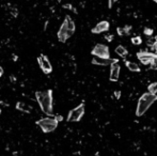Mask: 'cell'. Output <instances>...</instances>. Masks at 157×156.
<instances>
[{
    "mask_svg": "<svg viewBox=\"0 0 157 156\" xmlns=\"http://www.w3.org/2000/svg\"><path fill=\"white\" fill-rule=\"evenodd\" d=\"M72 35H73V33L69 30V28H67L66 26V23L63 22V24L60 27L59 31H58V38H59V41L62 42V43H64V42H66L67 38Z\"/></svg>",
    "mask_w": 157,
    "mask_h": 156,
    "instance_id": "obj_6",
    "label": "cell"
},
{
    "mask_svg": "<svg viewBox=\"0 0 157 156\" xmlns=\"http://www.w3.org/2000/svg\"><path fill=\"white\" fill-rule=\"evenodd\" d=\"M93 56L100 58H110L109 54V48L108 46L104 45V44H96L95 47L93 48L92 51H91Z\"/></svg>",
    "mask_w": 157,
    "mask_h": 156,
    "instance_id": "obj_5",
    "label": "cell"
},
{
    "mask_svg": "<svg viewBox=\"0 0 157 156\" xmlns=\"http://www.w3.org/2000/svg\"><path fill=\"white\" fill-rule=\"evenodd\" d=\"M111 69H110V77L109 79L111 81H117L119 79V76H120V70H121V67H120V64L117 62H113L111 63Z\"/></svg>",
    "mask_w": 157,
    "mask_h": 156,
    "instance_id": "obj_8",
    "label": "cell"
},
{
    "mask_svg": "<svg viewBox=\"0 0 157 156\" xmlns=\"http://www.w3.org/2000/svg\"><path fill=\"white\" fill-rule=\"evenodd\" d=\"M83 113H85V105L81 104L76 108L72 109L69 113V117H67V121L69 122H78L80 121V119L82 118Z\"/></svg>",
    "mask_w": 157,
    "mask_h": 156,
    "instance_id": "obj_4",
    "label": "cell"
},
{
    "mask_svg": "<svg viewBox=\"0 0 157 156\" xmlns=\"http://www.w3.org/2000/svg\"><path fill=\"white\" fill-rule=\"evenodd\" d=\"M125 64H126L127 69H128L131 72H136V73L140 72V66H139L137 63L131 62V61H126V62H125Z\"/></svg>",
    "mask_w": 157,
    "mask_h": 156,
    "instance_id": "obj_12",
    "label": "cell"
},
{
    "mask_svg": "<svg viewBox=\"0 0 157 156\" xmlns=\"http://www.w3.org/2000/svg\"><path fill=\"white\" fill-rule=\"evenodd\" d=\"M109 23L106 22V20H103V22L98 23L94 28L92 29V33H102V32L108 31L109 30Z\"/></svg>",
    "mask_w": 157,
    "mask_h": 156,
    "instance_id": "obj_11",
    "label": "cell"
},
{
    "mask_svg": "<svg viewBox=\"0 0 157 156\" xmlns=\"http://www.w3.org/2000/svg\"><path fill=\"white\" fill-rule=\"evenodd\" d=\"M38 125L44 133H51L57 128L58 120L54 118H44L38 121Z\"/></svg>",
    "mask_w": 157,
    "mask_h": 156,
    "instance_id": "obj_3",
    "label": "cell"
},
{
    "mask_svg": "<svg viewBox=\"0 0 157 156\" xmlns=\"http://www.w3.org/2000/svg\"><path fill=\"white\" fill-rule=\"evenodd\" d=\"M115 54L117 55H119L120 57L124 58V57H126L127 56V50H126V48L123 47V46H118L117 48H115Z\"/></svg>",
    "mask_w": 157,
    "mask_h": 156,
    "instance_id": "obj_14",
    "label": "cell"
},
{
    "mask_svg": "<svg viewBox=\"0 0 157 156\" xmlns=\"http://www.w3.org/2000/svg\"><path fill=\"white\" fill-rule=\"evenodd\" d=\"M129 30H131V27H124V28H118V33L119 35H125V34L129 33Z\"/></svg>",
    "mask_w": 157,
    "mask_h": 156,
    "instance_id": "obj_16",
    "label": "cell"
},
{
    "mask_svg": "<svg viewBox=\"0 0 157 156\" xmlns=\"http://www.w3.org/2000/svg\"><path fill=\"white\" fill-rule=\"evenodd\" d=\"M113 1H114V2H117V1H118V0H113Z\"/></svg>",
    "mask_w": 157,
    "mask_h": 156,
    "instance_id": "obj_27",
    "label": "cell"
},
{
    "mask_svg": "<svg viewBox=\"0 0 157 156\" xmlns=\"http://www.w3.org/2000/svg\"><path fill=\"white\" fill-rule=\"evenodd\" d=\"M117 59H110V58H100L95 57L92 59V63L96 65H103V66H106V65H109L113 62H117Z\"/></svg>",
    "mask_w": 157,
    "mask_h": 156,
    "instance_id": "obj_9",
    "label": "cell"
},
{
    "mask_svg": "<svg viewBox=\"0 0 157 156\" xmlns=\"http://www.w3.org/2000/svg\"><path fill=\"white\" fill-rule=\"evenodd\" d=\"M157 101L156 94H152L150 92L144 93L138 101V106H137V110H136V115L137 117H141L144 115L148 109L150 108V106L153 105L155 102Z\"/></svg>",
    "mask_w": 157,
    "mask_h": 156,
    "instance_id": "obj_2",
    "label": "cell"
},
{
    "mask_svg": "<svg viewBox=\"0 0 157 156\" xmlns=\"http://www.w3.org/2000/svg\"><path fill=\"white\" fill-rule=\"evenodd\" d=\"M16 108L20 109V110H23V111H26V112H30L31 111L30 107H29L28 105H26V104H24V103H17Z\"/></svg>",
    "mask_w": 157,
    "mask_h": 156,
    "instance_id": "obj_15",
    "label": "cell"
},
{
    "mask_svg": "<svg viewBox=\"0 0 157 156\" xmlns=\"http://www.w3.org/2000/svg\"><path fill=\"white\" fill-rule=\"evenodd\" d=\"M94 156H100V154L97 153V154H95V155H94Z\"/></svg>",
    "mask_w": 157,
    "mask_h": 156,
    "instance_id": "obj_24",
    "label": "cell"
},
{
    "mask_svg": "<svg viewBox=\"0 0 157 156\" xmlns=\"http://www.w3.org/2000/svg\"><path fill=\"white\" fill-rule=\"evenodd\" d=\"M144 34L145 35H148V36H151L153 34V30L150 28H145L144 29Z\"/></svg>",
    "mask_w": 157,
    "mask_h": 156,
    "instance_id": "obj_19",
    "label": "cell"
},
{
    "mask_svg": "<svg viewBox=\"0 0 157 156\" xmlns=\"http://www.w3.org/2000/svg\"><path fill=\"white\" fill-rule=\"evenodd\" d=\"M0 113H1V109H0Z\"/></svg>",
    "mask_w": 157,
    "mask_h": 156,
    "instance_id": "obj_28",
    "label": "cell"
},
{
    "mask_svg": "<svg viewBox=\"0 0 157 156\" xmlns=\"http://www.w3.org/2000/svg\"><path fill=\"white\" fill-rule=\"evenodd\" d=\"M36 99L44 113L48 115H52V92L51 90L36 92Z\"/></svg>",
    "mask_w": 157,
    "mask_h": 156,
    "instance_id": "obj_1",
    "label": "cell"
},
{
    "mask_svg": "<svg viewBox=\"0 0 157 156\" xmlns=\"http://www.w3.org/2000/svg\"><path fill=\"white\" fill-rule=\"evenodd\" d=\"M131 43L134 45H140L142 43V38L140 36H135V38H131Z\"/></svg>",
    "mask_w": 157,
    "mask_h": 156,
    "instance_id": "obj_18",
    "label": "cell"
},
{
    "mask_svg": "<svg viewBox=\"0 0 157 156\" xmlns=\"http://www.w3.org/2000/svg\"><path fill=\"white\" fill-rule=\"evenodd\" d=\"M38 64H40L41 69L43 70L44 73L48 74V73L51 72V70H52L51 64H50L49 60H48V58L46 57V56H44V55L40 56L38 59Z\"/></svg>",
    "mask_w": 157,
    "mask_h": 156,
    "instance_id": "obj_7",
    "label": "cell"
},
{
    "mask_svg": "<svg viewBox=\"0 0 157 156\" xmlns=\"http://www.w3.org/2000/svg\"><path fill=\"white\" fill-rule=\"evenodd\" d=\"M153 1H154V2H156V3H157V0H153Z\"/></svg>",
    "mask_w": 157,
    "mask_h": 156,
    "instance_id": "obj_25",
    "label": "cell"
},
{
    "mask_svg": "<svg viewBox=\"0 0 157 156\" xmlns=\"http://www.w3.org/2000/svg\"><path fill=\"white\" fill-rule=\"evenodd\" d=\"M155 56L156 55H154V54L152 53H146V51H144V53L138 54V59L143 64H151Z\"/></svg>",
    "mask_w": 157,
    "mask_h": 156,
    "instance_id": "obj_10",
    "label": "cell"
},
{
    "mask_svg": "<svg viewBox=\"0 0 157 156\" xmlns=\"http://www.w3.org/2000/svg\"><path fill=\"white\" fill-rule=\"evenodd\" d=\"M106 40H107V41H112V40H113V35H107L106 36Z\"/></svg>",
    "mask_w": 157,
    "mask_h": 156,
    "instance_id": "obj_21",
    "label": "cell"
},
{
    "mask_svg": "<svg viewBox=\"0 0 157 156\" xmlns=\"http://www.w3.org/2000/svg\"><path fill=\"white\" fill-rule=\"evenodd\" d=\"M155 40H156V43H157V36H156V38H155Z\"/></svg>",
    "mask_w": 157,
    "mask_h": 156,
    "instance_id": "obj_26",
    "label": "cell"
},
{
    "mask_svg": "<svg viewBox=\"0 0 157 156\" xmlns=\"http://www.w3.org/2000/svg\"><path fill=\"white\" fill-rule=\"evenodd\" d=\"M149 92L152 94H156L157 93V82H154V84H151L149 86Z\"/></svg>",
    "mask_w": 157,
    "mask_h": 156,
    "instance_id": "obj_17",
    "label": "cell"
},
{
    "mask_svg": "<svg viewBox=\"0 0 157 156\" xmlns=\"http://www.w3.org/2000/svg\"><path fill=\"white\" fill-rule=\"evenodd\" d=\"M156 70H157V69H156Z\"/></svg>",
    "mask_w": 157,
    "mask_h": 156,
    "instance_id": "obj_29",
    "label": "cell"
},
{
    "mask_svg": "<svg viewBox=\"0 0 157 156\" xmlns=\"http://www.w3.org/2000/svg\"><path fill=\"white\" fill-rule=\"evenodd\" d=\"M3 74V70H2V67H0V76Z\"/></svg>",
    "mask_w": 157,
    "mask_h": 156,
    "instance_id": "obj_23",
    "label": "cell"
},
{
    "mask_svg": "<svg viewBox=\"0 0 157 156\" xmlns=\"http://www.w3.org/2000/svg\"><path fill=\"white\" fill-rule=\"evenodd\" d=\"M63 7H64L65 9H72V5H64Z\"/></svg>",
    "mask_w": 157,
    "mask_h": 156,
    "instance_id": "obj_22",
    "label": "cell"
},
{
    "mask_svg": "<svg viewBox=\"0 0 157 156\" xmlns=\"http://www.w3.org/2000/svg\"><path fill=\"white\" fill-rule=\"evenodd\" d=\"M114 95H115L117 99H120V96H121V91H115L114 92Z\"/></svg>",
    "mask_w": 157,
    "mask_h": 156,
    "instance_id": "obj_20",
    "label": "cell"
},
{
    "mask_svg": "<svg viewBox=\"0 0 157 156\" xmlns=\"http://www.w3.org/2000/svg\"><path fill=\"white\" fill-rule=\"evenodd\" d=\"M65 23H66V26L67 28H69V30L72 32V33H74L75 32V23L72 20V18L69 16H66L65 17Z\"/></svg>",
    "mask_w": 157,
    "mask_h": 156,
    "instance_id": "obj_13",
    "label": "cell"
}]
</instances>
